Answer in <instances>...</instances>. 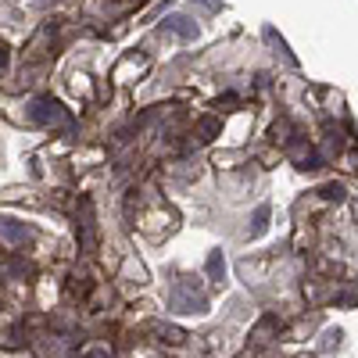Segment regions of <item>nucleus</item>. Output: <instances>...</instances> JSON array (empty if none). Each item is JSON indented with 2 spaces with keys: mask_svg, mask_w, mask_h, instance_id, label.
I'll return each mask as SVG.
<instances>
[{
  "mask_svg": "<svg viewBox=\"0 0 358 358\" xmlns=\"http://www.w3.org/2000/svg\"><path fill=\"white\" fill-rule=\"evenodd\" d=\"M72 358H111V351H108L104 344H86V348H79Z\"/></svg>",
  "mask_w": 358,
  "mask_h": 358,
  "instance_id": "423d86ee",
  "label": "nucleus"
},
{
  "mask_svg": "<svg viewBox=\"0 0 358 358\" xmlns=\"http://www.w3.org/2000/svg\"><path fill=\"white\" fill-rule=\"evenodd\" d=\"M215 133H219V118L208 115V118H201V122H197V140H212Z\"/></svg>",
  "mask_w": 358,
  "mask_h": 358,
  "instance_id": "39448f33",
  "label": "nucleus"
},
{
  "mask_svg": "<svg viewBox=\"0 0 358 358\" xmlns=\"http://www.w3.org/2000/svg\"><path fill=\"white\" fill-rule=\"evenodd\" d=\"M4 69H8V47L0 43V72H4Z\"/></svg>",
  "mask_w": 358,
  "mask_h": 358,
  "instance_id": "6e6552de",
  "label": "nucleus"
},
{
  "mask_svg": "<svg viewBox=\"0 0 358 358\" xmlns=\"http://www.w3.org/2000/svg\"><path fill=\"white\" fill-rule=\"evenodd\" d=\"M90 290H94V280H90V276H79V273H76V276L69 280V294H72V297H90Z\"/></svg>",
  "mask_w": 358,
  "mask_h": 358,
  "instance_id": "7ed1b4c3",
  "label": "nucleus"
},
{
  "mask_svg": "<svg viewBox=\"0 0 358 358\" xmlns=\"http://www.w3.org/2000/svg\"><path fill=\"white\" fill-rule=\"evenodd\" d=\"M29 118H33L36 126H47V129H69L72 126V115L54 97H36L33 104H29Z\"/></svg>",
  "mask_w": 358,
  "mask_h": 358,
  "instance_id": "f257e3e1",
  "label": "nucleus"
},
{
  "mask_svg": "<svg viewBox=\"0 0 358 358\" xmlns=\"http://www.w3.org/2000/svg\"><path fill=\"white\" fill-rule=\"evenodd\" d=\"M155 334H158V341H165V344H183V341H187V334L176 330V326H155Z\"/></svg>",
  "mask_w": 358,
  "mask_h": 358,
  "instance_id": "20e7f679",
  "label": "nucleus"
},
{
  "mask_svg": "<svg viewBox=\"0 0 358 358\" xmlns=\"http://www.w3.org/2000/svg\"><path fill=\"white\" fill-rule=\"evenodd\" d=\"M133 4H143V0H118V8H133Z\"/></svg>",
  "mask_w": 358,
  "mask_h": 358,
  "instance_id": "1a4fd4ad",
  "label": "nucleus"
},
{
  "mask_svg": "<svg viewBox=\"0 0 358 358\" xmlns=\"http://www.w3.org/2000/svg\"><path fill=\"white\" fill-rule=\"evenodd\" d=\"M79 208H83V215H79V248H83L86 255H94V251H97V222H94V204L83 201Z\"/></svg>",
  "mask_w": 358,
  "mask_h": 358,
  "instance_id": "f03ea898",
  "label": "nucleus"
},
{
  "mask_svg": "<svg viewBox=\"0 0 358 358\" xmlns=\"http://www.w3.org/2000/svg\"><path fill=\"white\" fill-rule=\"evenodd\" d=\"M319 197H322V201H341V197H344V187H337V183H326V187L319 190Z\"/></svg>",
  "mask_w": 358,
  "mask_h": 358,
  "instance_id": "0eeeda50",
  "label": "nucleus"
}]
</instances>
